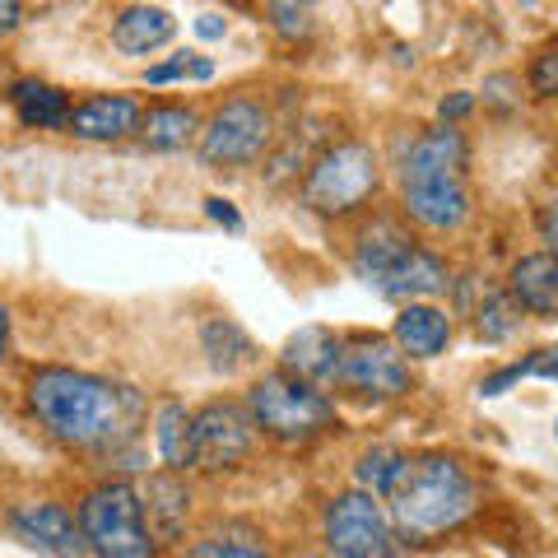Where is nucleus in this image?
<instances>
[{"mask_svg": "<svg viewBox=\"0 0 558 558\" xmlns=\"http://www.w3.org/2000/svg\"><path fill=\"white\" fill-rule=\"evenodd\" d=\"M28 410L65 447L108 451L135 438L145 396L126 381H108L75 368H38L28 381Z\"/></svg>", "mask_w": 558, "mask_h": 558, "instance_id": "1", "label": "nucleus"}, {"mask_svg": "<svg viewBox=\"0 0 558 558\" xmlns=\"http://www.w3.org/2000/svg\"><path fill=\"white\" fill-rule=\"evenodd\" d=\"M387 502H391V526L405 535L410 545H428V539L457 531L461 521L475 512L480 488L457 457L428 451V457H405Z\"/></svg>", "mask_w": 558, "mask_h": 558, "instance_id": "2", "label": "nucleus"}, {"mask_svg": "<svg viewBox=\"0 0 558 558\" xmlns=\"http://www.w3.org/2000/svg\"><path fill=\"white\" fill-rule=\"evenodd\" d=\"M400 191L414 223L433 233L461 229L470 215V191H465V140L461 131H428L418 135L405 163H400Z\"/></svg>", "mask_w": 558, "mask_h": 558, "instance_id": "3", "label": "nucleus"}, {"mask_svg": "<svg viewBox=\"0 0 558 558\" xmlns=\"http://www.w3.org/2000/svg\"><path fill=\"white\" fill-rule=\"evenodd\" d=\"M354 275L391 303H418L447 289V266L424 247H410L400 233H368L354 252Z\"/></svg>", "mask_w": 558, "mask_h": 558, "instance_id": "4", "label": "nucleus"}, {"mask_svg": "<svg viewBox=\"0 0 558 558\" xmlns=\"http://www.w3.org/2000/svg\"><path fill=\"white\" fill-rule=\"evenodd\" d=\"M84 545L98 558H159V535L145 521V502L131 484H98L80 502Z\"/></svg>", "mask_w": 558, "mask_h": 558, "instance_id": "5", "label": "nucleus"}, {"mask_svg": "<svg viewBox=\"0 0 558 558\" xmlns=\"http://www.w3.org/2000/svg\"><path fill=\"white\" fill-rule=\"evenodd\" d=\"M247 410H252V424L279 442H307L336 424V400L293 373L260 377L247 391Z\"/></svg>", "mask_w": 558, "mask_h": 558, "instance_id": "6", "label": "nucleus"}, {"mask_svg": "<svg viewBox=\"0 0 558 558\" xmlns=\"http://www.w3.org/2000/svg\"><path fill=\"white\" fill-rule=\"evenodd\" d=\"M377 191V154L363 140H340L312 163L303 196L322 215H349Z\"/></svg>", "mask_w": 558, "mask_h": 558, "instance_id": "7", "label": "nucleus"}, {"mask_svg": "<svg viewBox=\"0 0 558 558\" xmlns=\"http://www.w3.org/2000/svg\"><path fill=\"white\" fill-rule=\"evenodd\" d=\"M330 387L354 391L363 400H396V396L410 391V363L400 354L396 340L363 336L354 344H340V363H336Z\"/></svg>", "mask_w": 558, "mask_h": 558, "instance_id": "8", "label": "nucleus"}, {"mask_svg": "<svg viewBox=\"0 0 558 558\" xmlns=\"http://www.w3.org/2000/svg\"><path fill=\"white\" fill-rule=\"evenodd\" d=\"M270 145V112L256 98H229L201 131V159L215 168L256 163Z\"/></svg>", "mask_w": 558, "mask_h": 558, "instance_id": "9", "label": "nucleus"}, {"mask_svg": "<svg viewBox=\"0 0 558 558\" xmlns=\"http://www.w3.org/2000/svg\"><path fill=\"white\" fill-rule=\"evenodd\" d=\"M326 545L336 558H387L391 554V526L373 494H340L326 508Z\"/></svg>", "mask_w": 558, "mask_h": 558, "instance_id": "10", "label": "nucleus"}, {"mask_svg": "<svg viewBox=\"0 0 558 558\" xmlns=\"http://www.w3.org/2000/svg\"><path fill=\"white\" fill-rule=\"evenodd\" d=\"M252 457V418L238 405H205L191 414V465L233 470Z\"/></svg>", "mask_w": 558, "mask_h": 558, "instance_id": "11", "label": "nucleus"}, {"mask_svg": "<svg viewBox=\"0 0 558 558\" xmlns=\"http://www.w3.org/2000/svg\"><path fill=\"white\" fill-rule=\"evenodd\" d=\"M10 531L20 535L28 549H38L47 558H84L89 554L80 521L70 517L61 502H20V508L10 512Z\"/></svg>", "mask_w": 558, "mask_h": 558, "instance_id": "12", "label": "nucleus"}, {"mask_svg": "<svg viewBox=\"0 0 558 558\" xmlns=\"http://www.w3.org/2000/svg\"><path fill=\"white\" fill-rule=\"evenodd\" d=\"M140 117H145V108H140L135 98L98 94V98H84L80 108H70L65 131L80 140H126L140 131Z\"/></svg>", "mask_w": 558, "mask_h": 558, "instance_id": "13", "label": "nucleus"}, {"mask_svg": "<svg viewBox=\"0 0 558 558\" xmlns=\"http://www.w3.org/2000/svg\"><path fill=\"white\" fill-rule=\"evenodd\" d=\"M279 359H284V373L312 381V387H330L336 363H340V340L326 326H303L299 336H289Z\"/></svg>", "mask_w": 558, "mask_h": 558, "instance_id": "14", "label": "nucleus"}, {"mask_svg": "<svg viewBox=\"0 0 558 558\" xmlns=\"http://www.w3.org/2000/svg\"><path fill=\"white\" fill-rule=\"evenodd\" d=\"M447 340H451L447 312L428 307V303H405V307H400V317H396V344H400V354H410V359H438L442 349H447Z\"/></svg>", "mask_w": 558, "mask_h": 558, "instance_id": "15", "label": "nucleus"}, {"mask_svg": "<svg viewBox=\"0 0 558 558\" xmlns=\"http://www.w3.org/2000/svg\"><path fill=\"white\" fill-rule=\"evenodd\" d=\"M512 299L521 303V312L558 317V256H521L512 266Z\"/></svg>", "mask_w": 558, "mask_h": 558, "instance_id": "16", "label": "nucleus"}, {"mask_svg": "<svg viewBox=\"0 0 558 558\" xmlns=\"http://www.w3.org/2000/svg\"><path fill=\"white\" fill-rule=\"evenodd\" d=\"M172 33H178V24H172L168 10H159V5H131V10L117 14L112 43H117V51H126V57H145V51L163 47Z\"/></svg>", "mask_w": 558, "mask_h": 558, "instance_id": "17", "label": "nucleus"}, {"mask_svg": "<svg viewBox=\"0 0 558 558\" xmlns=\"http://www.w3.org/2000/svg\"><path fill=\"white\" fill-rule=\"evenodd\" d=\"M10 102L24 126H33V131H65V121H70V98L57 84L20 80V84H10Z\"/></svg>", "mask_w": 558, "mask_h": 558, "instance_id": "18", "label": "nucleus"}, {"mask_svg": "<svg viewBox=\"0 0 558 558\" xmlns=\"http://www.w3.org/2000/svg\"><path fill=\"white\" fill-rule=\"evenodd\" d=\"M145 512H149V531L163 539H178L186 526V512H191V488L182 475H154L149 480V494H145Z\"/></svg>", "mask_w": 558, "mask_h": 558, "instance_id": "19", "label": "nucleus"}, {"mask_svg": "<svg viewBox=\"0 0 558 558\" xmlns=\"http://www.w3.org/2000/svg\"><path fill=\"white\" fill-rule=\"evenodd\" d=\"M201 121L191 108H178V102H163V108H149L140 117V140H145L149 149H186L191 140H196Z\"/></svg>", "mask_w": 558, "mask_h": 558, "instance_id": "20", "label": "nucleus"}, {"mask_svg": "<svg viewBox=\"0 0 558 558\" xmlns=\"http://www.w3.org/2000/svg\"><path fill=\"white\" fill-rule=\"evenodd\" d=\"M201 344H205V354H209V363H215L219 373H238V368H247V363L256 359V344L242 336V326L223 322V317L205 322Z\"/></svg>", "mask_w": 558, "mask_h": 558, "instance_id": "21", "label": "nucleus"}, {"mask_svg": "<svg viewBox=\"0 0 558 558\" xmlns=\"http://www.w3.org/2000/svg\"><path fill=\"white\" fill-rule=\"evenodd\" d=\"M154 442H159V457L172 470H186L191 465V414L186 405H159V418H154Z\"/></svg>", "mask_w": 558, "mask_h": 558, "instance_id": "22", "label": "nucleus"}, {"mask_svg": "<svg viewBox=\"0 0 558 558\" xmlns=\"http://www.w3.org/2000/svg\"><path fill=\"white\" fill-rule=\"evenodd\" d=\"M517 326H521V303L512 299V293H494V299H488V303L475 312V336H480L484 344L512 340Z\"/></svg>", "mask_w": 558, "mask_h": 558, "instance_id": "23", "label": "nucleus"}, {"mask_svg": "<svg viewBox=\"0 0 558 558\" xmlns=\"http://www.w3.org/2000/svg\"><path fill=\"white\" fill-rule=\"evenodd\" d=\"M400 465H405V457H400L396 447H373V451H363V457H359L354 475H359V484H363V494L387 498L391 484L400 480Z\"/></svg>", "mask_w": 558, "mask_h": 558, "instance_id": "24", "label": "nucleus"}, {"mask_svg": "<svg viewBox=\"0 0 558 558\" xmlns=\"http://www.w3.org/2000/svg\"><path fill=\"white\" fill-rule=\"evenodd\" d=\"M266 14L275 33L284 38H307L312 24H317V0H266Z\"/></svg>", "mask_w": 558, "mask_h": 558, "instance_id": "25", "label": "nucleus"}, {"mask_svg": "<svg viewBox=\"0 0 558 558\" xmlns=\"http://www.w3.org/2000/svg\"><path fill=\"white\" fill-rule=\"evenodd\" d=\"M215 80V61L209 57H196V51H182V57H172L163 65H149L145 70V84H172V80Z\"/></svg>", "mask_w": 558, "mask_h": 558, "instance_id": "26", "label": "nucleus"}, {"mask_svg": "<svg viewBox=\"0 0 558 558\" xmlns=\"http://www.w3.org/2000/svg\"><path fill=\"white\" fill-rule=\"evenodd\" d=\"M186 558H270L260 545H247V539H201Z\"/></svg>", "mask_w": 558, "mask_h": 558, "instance_id": "27", "label": "nucleus"}, {"mask_svg": "<svg viewBox=\"0 0 558 558\" xmlns=\"http://www.w3.org/2000/svg\"><path fill=\"white\" fill-rule=\"evenodd\" d=\"M531 89L539 98H558V51L535 57V65H531Z\"/></svg>", "mask_w": 558, "mask_h": 558, "instance_id": "28", "label": "nucleus"}, {"mask_svg": "<svg viewBox=\"0 0 558 558\" xmlns=\"http://www.w3.org/2000/svg\"><path fill=\"white\" fill-rule=\"evenodd\" d=\"M205 215L209 219H215V223H223V229H242V215H238V209H233V201H223V196H209L205 201Z\"/></svg>", "mask_w": 558, "mask_h": 558, "instance_id": "29", "label": "nucleus"}, {"mask_svg": "<svg viewBox=\"0 0 558 558\" xmlns=\"http://www.w3.org/2000/svg\"><path fill=\"white\" fill-rule=\"evenodd\" d=\"M521 377H526V373H521V363H512V368H502V373H494V377H488L480 391H484V396H502V391H508L512 381H521Z\"/></svg>", "mask_w": 558, "mask_h": 558, "instance_id": "30", "label": "nucleus"}, {"mask_svg": "<svg viewBox=\"0 0 558 558\" xmlns=\"http://www.w3.org/2000/svg\"><path fill=\"white\" fill-rule=\"evenodd\" d=\"M24 24V0H0V38Z\"/></svg>", "mask_w": 558, "mask_h": 558, "instance_id": "31", "label": "nucleus"}, {"mask_svg": "<svg viewBox=\"0 0 558 558\" xmlns=\"http://www.w3.org/2000/svg\"><path fill=\"white\" fill-rule=\"evenodd\" d=\"M470 108H475V98H470V94H457V98H442V121H457V117H465Z\"/></svg>", "mask_w": 558, "mask_h": 558, "instance_id": "32", "label": "nucleus"}, {"mask_svg": "<svg viewBox=\"0 0 558 558\" xmlns=\"http://www.w3.org/2000/svg\"><path fill=\"white\" fill-rule=\"evenodd\" d=\"M223 28H229V24H223L219 14H201V20H196V33H201V38H209V43L223 38Z\"/></svg>", "mask_w": 558, "mask_h": 558, "instance_id": "33", "label": "nucleus"}, {"mask_svg": "<svg viewBox=\"0 0 558 558\" xmlns=\"http://www.w3.org/2000/svg\"><path fill=\"white\" fill-rule=\"evenodd\" d=\"M5 354H10V307L0 303V363H5Z\"/></svg>", "mask_w": 558, "mask_h": 558, "instance_id": "34", "label": "nucleus"}, {"mask_svg": "<svg viewBox=\"0 0 558 558\" xmlns=\"http://www.w3.org/2000/svg\"><path fill=\"white\" fill-rule=\"evenodd\" d=\"M549 247H554L549 256H558V215H549Z\"/></svg>", "mask_w": 558, "mask_h": 558, "instance_id": "35", "label": "nucleus"}, {"mask_svg": "<svg viewBox=\"0 0 558 558\" xmlns=\"http://www.w3.org/2000/svg\"><path fill=\"white\" fill-rule=\"evenodd\" d=\"M303 558H322V554H303Z\"/></svg>", "mask_w": 558, "mask_h": 558, "instance_id": "36", "label": "nucleus"}, {"mask_svg": "<svg viewBox=\"0 0 558 558\" xmlns=\"http://www.w3.org/2000/svg\"><path fill=\"white\" fill-rule=\"evenodd\" d=\"M554 438H558V424H554Z\"/></svg>", "mask_w": 558, "mask_h": 558, "instance_id": "37", "label": "nucleus"}]
</instances>
